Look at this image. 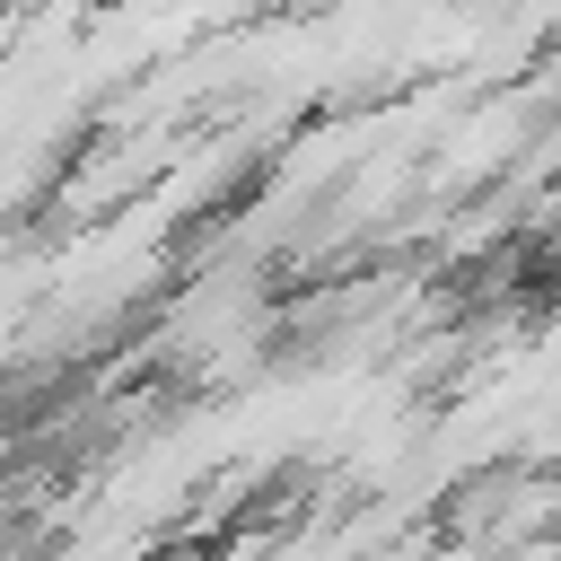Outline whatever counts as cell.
Returning a JSON list of instances; mask_svg holds the SVG:
<instances>
[{"label":"cell","mask_w":561,"mask_h":561,"mask_svg":"<svg viewBox=\"0 0 561 561\" xmlns=\"http://www.w3.org/2000/svg\"><path fill=\"white\" fill-rule=\"evenodd\" d=\"M0 543H9V508H0Z\"/></svg>","instance_id":"obj_1"}]
</instances>
